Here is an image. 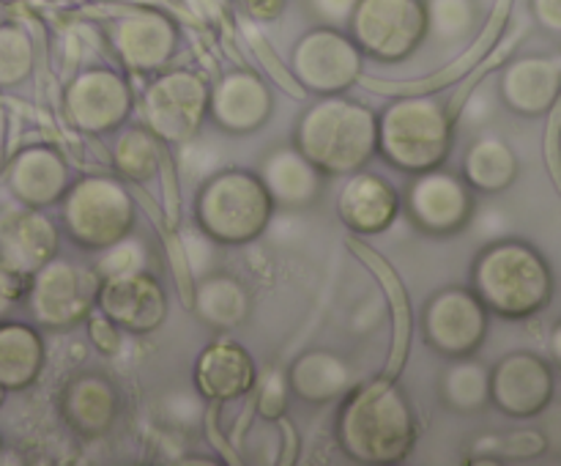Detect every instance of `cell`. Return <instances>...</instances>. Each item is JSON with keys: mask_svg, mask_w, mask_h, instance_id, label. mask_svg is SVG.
I'll return each mask as SVG.
<instances>
[{"mask_svg": "<svg viewBox=\"0 0 561 466\" xmlns=\"http://www.w3.org/2000/svg\"><path fill=\"white\" fill-rule=\"evenodd\" d=\"M99 283H102L99 272L55 255L36 272V285H33L36 318L47 327H75L91 316Z\"/></svg>", "mask_w": 561, "mask_h": 466, "instance_id": "cell-14", "label": "cell"}, {"mask_svg": "<svg viewBox=\"0 0 561 466\" xmlns=\"http://www.w3.org/2000/svg\"><path fill=\"white\" fill-rule=\"evenodd\" d=\"M307 3H310V9L321 16L323 25H340V22L348 20L356 0H307Z\"/></svg>", "mask_w": 561, "mask_h": 466, "instance_id": "cell-37", "label": "cell"}, {"mask_svg": "<svg viewBox=\"0 0 561 466\" xmlns=\"http://www.w3.org/2000/svg\"><path fill=\"white\" fill-rule=\"evenodd\" d=\"M91 334H93V340H96L99 343V349L102 351H107V354H113V351H118V334H121V329L115 327L113 321H110V318H104L102 312H99L96 318H91Z\"/></svg>", "mask_w": 561, "mask_h": 466, "instance_id": "cell-38", "label": "cell"}, {"mask_svg": "<svg viewBox=\"0 0 561 466\" xmlns=\"http://www.w3.org/2000/svg\"><path fill=\"white\" fill-rule=\"evenodd\" d=\"M60 230L47 214L27 212L11 214L0 228V252L3 261L20 274H36L44 263L58 255Z\"/></svg>", "mask_w": 561, "mask_h": 466, "instance_id": "cell-23", "label": "cell"}, {"mask_svg": "<svg viewBox=\"0 0 561 466\" xmlns=\"http://www.w3.org/2000/svg\"><path fill=\"white\" fill-rule=\"evenodd\" d=\"M162 162V140L146 124H129L118 132L113 143V168L121 179L135 184L151 181Z\"/></svg>", "mask_w": 561, "mask_h": 466, "instance_id": "cell-28", "label": "cell"}, {"mask_svg": "<svg viewBox=\"0 0 561 466\" xmlns=\"http://www.w3.org/2000/svg\"><path fill=\"white\" fill-rule=\"evenodd\" d=\"M96 307L121 332L151 334L168 321V291L148 269L118 272L102 277Z\"/></svg>", "mask_w": 561, "mask_h": 466, "instance_id": "cell-13", "label": "cell"}, {"mask_svg": "<svg viewBox=\"0 0 561 466\" xmlns=\"http://www.w3.org/2000/svg\"><path fill=\"white\" fill-rule=\"evenodd\" d=\"M272 88L255 71L236 69L211 86L208 118L228 135H250L272 118Z\"/></svg>", "mask_w": 561, "mask_h": 466, "instance_id": "cell-17", "label": "cell"}, {"mask_svg": "<svg viewBox=\"0 0 561 466\" xmlns=\"http://www.w3.org/2000/svg\"><path fill=\"white\" fill-rule=\"evenodd\" d=\"M345 25L365 58L403 64L427 38L425 0H356Z\"/></svg>", "mask_w": 561, "mask_h": 466, "instance_id": "cell-7", "label": "cell"}, {"mask_svg": "<svg viewBox=\"0 0 561 466\" xmlns=\"http://www.w3.org/2000/svg\"><path fill=\"white\" fill-rule=\"evenodd\" d=\"M471 291L493 316L526 321L551 305L553 272L537 247L502 239L488 245L471 263Z\"/></svg>", "mask_w": 561, "mask_h": 466, "instance_id": "cell-3", "label": "cell"}, {"mask_svg": "<svg viewBox=\"0 0 561 466\" xmlns=\"http://www.w3.org/2000/svg\"><path fill=\"white\" fill-rule=\"evenodd\" d=\"M190 307H195L203 323L225 332V329L241 327L250 318L252 299L250 291L233 274L208 272L197 277Z\"/></svg>", "mask_w": 561, "mask_h": 466, "instance_id": "cell-25", "label": "cell"}, {"mask_svg": "<svg viewBox=\"0 0 561 466\" xmlns=\"http://www.w3.org/2000/svg\"><path fill=\"white\" fill-rule=\"evenodd\" d=\"M403 201L411 225L427 236H455L474 217V190L453 170H425L411 175Z\"/></svg>", "mask_w": 561, "mask_h": 466, "instance_id": "cell-10", "label": "cell"}, {"mask_svg": "<svg viewBox=\"0 0 561 466\" xmlns=\"http://www.w3.org/2000/svg\"><path fill=\"white\" fill-rule=\"evenodd\" d=\"M548 349H551V360L561 367V321L557 323V327H553L551 343H548Z\"/></svg>", "mask_w": 561, "mask_h": 466, "instance_id": "cell-40", "label": "cell"}, {"mask_svg": "<svg viewBox=\"0 0 561 466\" xmlns=\"http://www.w3.org/2000/svg\"><path fill=\"white\" fill-rule=\"evenodd\" d=\"M236 5H239L252 22H274L277 16H283L288 0H236Z\"/></svg>", "mask_w": 561, "mask_h": 466, "instance_id": "cell-36", "label": "cell"}, {"mask_svg": "<svg viewBox=\"0 0 561 466\" xmlns=\"http://www.w3.org/2000/svg\"><path fill=\"white\" fill-rule=\"evenodd\" d=\"M427 36L438 42H458L474 25V0H425Z\"/></svg>", "mask_w": 561, "mask_h": 466, "instance_id": "cell-31", "label": "cell"}, {"mask_svg": "<svg viewBox=\"0 0 561 466\" xmlns=\"http://www.w3.org/2000/svg\"><path fill=\"white\" fill-rule=\"evenodd\" d=\"M110 47L135 75H159L173 60L179 27L159 11H135L110 25Z\"/></svg>", "mask_w": 561, "mask_h": 466, "instance_id": "cell-16", "label": "cell"}, {"mask_svg": "<svg viewBox=\"0 0 561 466\" xmlns=\"http://www.w3.org/2000/svg\"><path fill=\"white\" fill-rule=\"evenodd\" d=\"M294 146L323 175H348L378 154V113L343 93L321 96L299 115Z\"/></svg>", "mask_w": 561, "mask_h": 466, "instance_id": "cell-2", "label": "cell"}, {"mask_svg": "<svg viewBox=\"0 0 561 466\" xmlns=\"http://www.w3.org/2000/svg\"><path fill=\"white\" fill-rule=\"evenodd\" d=\"M542 154H546L548 173H551L553 184L561 192V93L548 110V126H546V140H542Z\"/></svg>", "mask_w": 561, "mask_h": 466, "instance_id": "cell-35", "label": "cell"}, {"mask_svg": "<svg viewBox=\"0 0 561 466\" xmlns=\"http://www.w3.org/2000/svg\"><path fill=\"white\" fill-rule=\"evenodd\" d=\"M60 223L66 236L82 250H107L135 228L137 208L129 190L113 175H85L60 197Z\"/></svg>", "mask_w": 561, "mask_h": 466, "instance_id": "cell-6", "label": "cell"}, {"mask_svg": "<svg viewBox=\"0 0 561 466\" xmlns=\"http://www.w3.org/2000/svg\"><path fill=\"white\" fill-rule=\"evenodd\" d=\"M285 376H288L290 393L310 406L340 400L356 384L351 362L332 349L305 351L296 356Z\"/></svg>", "mask_w": 561, "mask_h": 466, "instance_id": "cell-24", "label": "cell"}, {"mask_svg": "<svg viewBox=\"0 0 561 466\" xmlns=\"http://www.w3.org/2000/svg\"><path fill=\"white\" fill-rule=\"evenodd\" d=\"M518 157L502 137H477L463 157V170L460 175L474 192L496 195V192L510 190L518 179Z\"/></svg>", "mask_w": 561, "mask_h": 466, "instance_id": "cell-26", "label": "cell"}, {"mask_svg": "<svg viewBox=\"0 0 561 466\" xmlns=\"http://www.w3.org/2000/svg\"><path fill=\"white\" fill-rule=\"evenodd\" d=\"M274 206L257 170L222 168L195 195V225L217 245H250L266 234Z\"/></svg>", "mask_w": 561, "mask_h": 466, "instance_id": "cell-5", "label": "cell"}, {"mask_svg": "<svg viewBox=\"0 0 561 466\" xmlns=\"http://www.w3.org/2000/svg\"><path fill=\"white\" fill-rule=\"evenodd\" d=\"M257 175L266 184L274 206L285 212H301L321 197L327 175L290 143L277 146L257 162Z\"/></svg>", "mask_w": 561, "mask_h": 466, "instance_id": "cell-21", "label": "cell"}, {"mask_svg": "<svg viewBox=\"0 0 561 466\" xmlns=\"http://www.w3.org/2000/svg\"><path fill=\"white\" fill-rule=\"evenodd\" d=\"M14 186L31 206H53L69 190L66 162L55 148L36 146L20 157L14 170Z\"/></svg>", "mask_w": 561, "mask_h": 466, "instance_id": "cell-27", "label": "cell"}, {"mask_svg": "<svg viewBox=\"0 0 561 466\" xmlns=\"http://www.w3.org/2000/svg\"><path fill=\"white\" fill-rule=\"evenodd\" d=\"M403 201L392 181L381 173L362 168L345 175V184L337 195V217L354 236H378L389 230L398 219Z\"/></svg>", "mask_w": 561, "mask_h": 466, "instance_id": "cell-18", "label": "cell"}, {"mask_svg": "<svg viewBox=\"0 0 561 466\" xmlns=\"http://www.w3.org/2000/svg\"><path fill=\"white\" fill-rule=\"evenodd\" d=\"M66 115L71 124L88 135H107L121 129L135 107V91L129 77L107 66L82 69L66 86Z\"/></svg>", "mask_w": 561, "mask_h": 466, "instance_id": "cell-12", "label": "cell"}, {"mask_svg": "<svg viewBox=\"0 0 561 466\" xmlns=\"http://www.w3.org/2000/svg\"><path fill=\"white\" fill-rule=\"evenodd\" d=\"M192 382H195V393L203 400L228 404V400H239L255 389L257 365L244 345L222 338L201 351Z\"/></svg>", "mask_w": 561, "mask_h": 466, "instance_id": "cell-19", "label": "cell"}, {"mask_svg": "<svg viewBox=\"0 0 561 466\" xmlns=\"http://www.w3.org/2000/svg\"><path fill=\"white\" fill-rule=\"evenodd\" d=\"M531 11L542 27L561 36V0H531Z\"/></svg>", "mask_w": 561, "mask_h": 466, "instance_id": "cell-39", "label": "cell"}, {"mask_svg": "<svg viewBox=\"0 0 561 466\" xmlns=\"http://www.w3.org/2000/svg\"><path fill=\"white\" fill-rule=\"evenodd\" d=\"M444 404L460 414H474L491 404V371L471 356L455 360L442 378Z\"/></svg>", "mask_w": 561, "mask_h": 466, "instance_id": "cell-30", "label": "cell"}, {"mask_svg": "<svg viewBox=\"0 0 561 466\" xmlns=\"http://www.w3.org/2000/svg\"><path fill=\"white\" fill-rule=\"evenodd\" d=\"M491 327V312L471 288H442L422 312V334L433 351L449 360L474 356Z\"/></svg>", "mask_w": 561, "mask_h": 466, "instance_id": "cell-11", "label": "cell"}, {"mask_svg": "<svg viewBox=\"0 0 561 466\" xmlns=\"http://www.w3.org/2000/svg\"><path fill=\"white\" fill-rule=\"evenodd\" d=\"M211 82L190 69H164L142 93V124L168 146H186L208 118Z\"/></svg>", "mask_w": 561, "mask_h": 466, "instance_id": "cell-8", "label": "cell"}, {"mask_svg": "<svg viewBox=\"0 0 561 466\" xmlns=\"http://www.w3.org/2000/svg\"><path fill=\"white\" fill-rule=\"evenodd\" d=\"M499 91L504 104L515 113L529 118L548 113L561 93V58L529 55V58L510 60L507 69L502 71Z\"/></svg>", "mask_w": 561, "mask_h": 466, "instance_id": "cell-22", "label": "cell"}, {"mask_svg": "<svg viewBox=\"0 0 561 466\" xmlns=\"http://www.w3.org/2000/svg\"><path fill=\"white\" fill-rule=\"evenodd\" d=\"M354 250L362 252V258H365V261H370L373 266H376V272H378V277H381V283H387L389 288L394 291V294H400V291H403V285H400L398 274H394L392 269L387 266V263L378 261L376 252L365 250V247L356 245V241H354ZM394 302H398V334H394V356H392V362H389V365H392V367H389V376H394V373L400 371V365H403L405 349H409V332H411V318H409V305H405V294H400Z\"/></svg>", "mask_w": 561, "mask_h": 466, "instance_id": "cell-32", "label": "cell"}, {"mask_svg": "<svg viewBox=\"0 0 561 466\" xmlns=\"http://www.w3.org/2000/svg\"><path fill=\"white\" fill-rule=\"evenodd\" d=\"M480 450L493 453L499 458H537L548 450V439L540 431H515L510 436L485 439L480 442Z\"/></svg>", "mask_w": 561, "mask_h": 466, "instance_id": "cell-33", "label": "cell"}, {"mask_svg": "<svg viewBox=\"0 0 561 466\" xmlns=\"http://www.w3.org/2000/svg\"><path fill=\"white\" fill-rule=\"evenodd\" d=\"M255 389H257V414L263 417V420H279V417L285 414V409H288V395H290V387H288V376L279 371H268V373H257V382H255Z\"/></svg>", "mask_w": 561, "mask_h": 466, "instance_id": "cell-34", "label": "cell"}, {"mask_svg": "<svg viewBox=\"0 0 561 466\" xmlns=\"http://www.w3.org/2000/svg\"><path fill=\"white\" fill-rule=\"evenodd\" d=\"M44 365V343L31 327L0 329V384L22 389L36 382Z\"/></svg>", "mask_w": 561, "mask_h": 466, "instance_id": "cell-29", "label": "cell"}, {"mask_svg": "<svg viewBox=\"0 0 561 466\" xmlns=\"http://www.w3.org/2000/svg\"><path fill=\"white\" fill-rule=\"evenodd\" d=\"M455 146V110L427 93L400 96L378 115V154L400 173L447 164Z\"/></svg>", "mask_w": 561, "mask_h": 466, "instance_id": "cell-4", "label": "cell"}, {"mask_svg": "<svg viewBox=\"0 0 561 466\" xmlns=\"http://www.w3.org/2000/svg\"><path fill=\"white\" fill-rule=\"evenodd\" d=\"M60 417L82 439H102L113 431L121 411V395L113 378L85 371L69 378L60 393Z\"/></svg>", "mask_w": 561, "mask_h": 466, "instance_id": "cell-20", "label": "cell"}, {"mask_svg": "<svg viewBox=\"0 0 561 466\" xmlns=\"http://www.w3.org/2000/svg\"><path fill=\"white\" fill-rule=\"evenodd\" d=\"M334 436L356 464H403L416 444V417L409 395L392 376L354 384L340 398Z\"/></svg>", "mask_w": 561, "mask_h": 466, "instance_id": "cell-1", "label": "cell"}, {"mask_svg": "<svg viewBox=\"0 0 561 466\" xmlns=\"http://www.w3.org/2000/svg\"><path fill=\"white\" fill-rule=\"evenodd\" d=\"M553 393L557 382L551 365L531 351H515L491 367V404L515 420L542 414Z\"/></svg>", "mask_w": 561, "mask_h": 466, "instance_id": "cell-15", "label": "cell"}, {"mask_svg": "<svg viewBox=\"0 0 561 466\" xmlns=\"http://www.w3.org/2000/svg\"><path fill=\"white\" fill-rule=\"evenodd\" d=\"M365 69V55L348 31L337 25H318L307 31L290 53V71L296 82L318 96L345 93Z\"/></svg>", "mask_w": 561, "mask_h": 466, "instance_id": "cell-9", "label": "cell"}]
</instances>
